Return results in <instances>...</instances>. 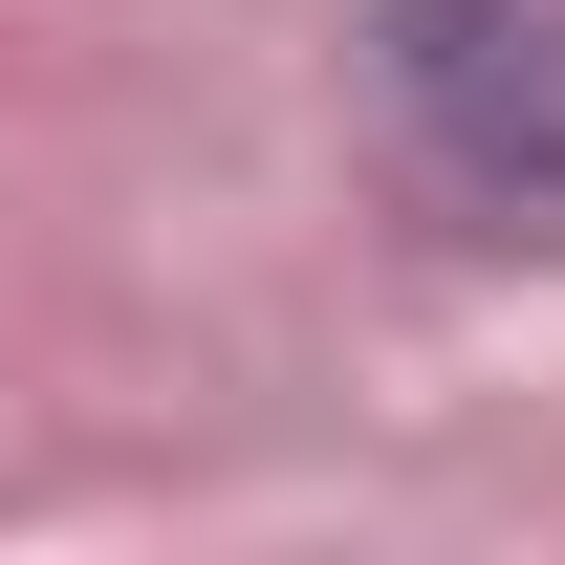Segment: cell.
<instances>
[{
  "instance_id": "6da1fadb",
  "label": "cell",
  "mask_w": 565,
  "mask_h": 565,
  "mask_svg": "<svg viewBox=\"0 0 565 565\" xmlns=\"http://www.w3.org/2000/svg\"><path fill=\"white\" fill-rule=\"evenodd\" d=\"M370 87L479 239H565V0H370Z\"/></svg>"
}]
</instances>
